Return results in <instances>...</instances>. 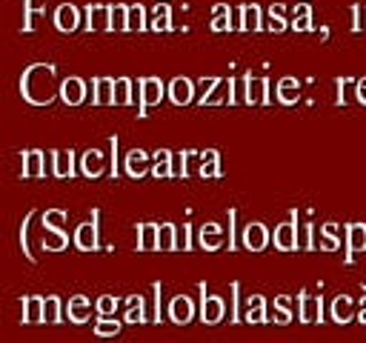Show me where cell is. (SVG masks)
I'll use <instances>...</instances> for the list:
<instances>
[{
  "label": "cell",
  "mask_w": 366,
  "mask_h": 343,
  "mask_svg": "<svg viewBox=\"0 0 366 343\" xmlns=\"http://www.w3.org/2000/svg\"><path fill=\"white\" fill-rule=\"evenodd\" d=\"M20 98L32 106H49L60 98V83L54 64H32L20 72Z\"/></svg>",
  "instance_id": "6da1fadb"
},
{
  "label": "cell",
  "mask_w": 366,
  "mask_h": 343,
  "mask_svg": "<svg viewBox=\"0 0 366 343\" xmlns=\"http://www.w3.org/2000/svg\"><path fill=\"white\" fill-rule=\"evenodd\" d=\"M272 243L278 252H300V212L298 209L289 212V221L274 226Z\"/></svg>",
  "instance_id": "7a4b0ae2"
},
{
  "label": "cell",
  "mask_w": 366,
  "mask_h": 343,
  "mask_svg": "<svg viewBox=\"0 0 366 343\" xmlns=\"http://www.w3.org/2000/svg\"><path fill=\"white\" fill-rule=\"evenodd\" d=\"M138 89H140L138 117L143 120L152 106H161V103H163V98H166V83H163L161 78H138Z\"/></svg>",
  "instance_id": "3957f363"
},
{
  "label": "cell",
  "mask_w": 366,
  "mask_h": 343,
  "mask_svg": "<svg viewBox=\"0 0 366 343\" xmlns=\"http://www.w3.org/2000/svg\"><path fill=\"white\" fill-rule=\"evenodd\" d=\"M75 246L80 252H98L101 249V209H92V217L75 229Z\"/></svg>",
  "instance_id": "277c9868"
},
{
  "label": "cell",
  "mask_w": 366,
  "mask_h": 343,
  "mask_svg": "<svg viewBox=\"0 0 366 343\" xmlns=\"http://www.w3.org/2000/svg\"><path fill=\"white\" fill-rule=\"evenodd\" d=\"M198 292H200V309H198V315L206 326H218L226 315V300L221 295H206V284H198Z\"/></svg>",
  "instance_id": "5b68a950"
},
{
  "label": "cell",
  "mask_w": 366,
  "mask_h": 343,
  "mask_svg": "<svg viewBox=\"0 0 366 343\" xmlns=\"http://www.w3.org/2000/svg\"><path fill=\"white\" fill-rule=\"evenodd\" d=\"M298 321L307 323V326L323 323V298L303 289V292L298 295Z\"/></svg>",
  "instance_id": "8992f818"
},
{
  "label": "cell",
  "mask_w": 366,
  "mask_h": 343,
  "mask_svg": "<svg viewBox=\"0 0 366 343\" xmlns=\"http://www.w3.org/2000/svg\"><path fill=\"white\" fill-rule=\"evenodd\" d=\"M83 29L86 32H112V6L89 3L83 9Z\"/></svg>",
  "instance_id": "52a82bcc"
},
{
  "label": "cell",
  "mask_w": 366,
  "mask_h": 343,
  "mask_svg": "<svg viewBox=\"0 0 366 343\" xmlns=\"http://www.w3.org/2000/svg\"><path fill=\"white\" fill-rule=\"evenodd\" d=\"M52 20H54V29H57V32L72 35V32H78V29L83 26V9H78L75 3H60V6L54 9Z\"/></svg>",
  "instance_id": "ba28073f"
},
{
  "label": "cell",
  "mask_w": 366,
  "mask_h": 343,
  "mask_svg": "<svg viewBox=\"0 0 366 343\" xmlns=\"http://www.w3.org/2000/svg\"><path fill=\"white\" fill-rule=\"evenodd\" d=\"M269 240H272V235H269L266 224H261V221H252L240 229V246L249 249V252H263Z\"/></svg>",
  "instance_id": "9c48e42d"
},
{
  "label": "cell",
  "mask_w": 366,
  "mask_h": 343,
  "mask_svg": "<svg viewBox=\"0 0 366 343\" xmlns=\"http://www.w3.org/2000/svg\"><path fill=\"white\" fill-rule=\"evenodd\" d=\"M224 243H226V232L218 221H206L198 226V246L203 252H218V249H224Z\"/></svg>",
  "instance_id": "30bf717a"
},
{
  "label": "cell",
  "mask_w": 366,
  "mask_h": 343,
  "mask_svg": "<svg viewBox=\"0 0 366 343\" xmlns=\"http://www.w3.org/2000/svg\"><path fill=\"white\" fill-rule=\"evenodd\" d=\"M166 98L175 103V106H189L195 98H198V86L189 80V78H172L166 83Z\"/></svg>",
  "instance_id": "8fae6325"
},
{
  "label": "cell",
  "mask_w": 366,
  "mask_h": 343,
  "mask_svg": "<svg viewBox=\"0 0 366 343\" xmlns=\"http://www.w3.org/2000/svg\"><path fill=\"white\" fill-rule=\"evenodd\" d=\"M166 315L177 326H189L195 321V300L189 295H175L169 300V306H166Z\"/></svg>",
  "instance_id": "7c38bea8"
},
{
  "label": "cell",
  "mask_w": 366,
  "mask_h": 343,
  "mask_svg": "<svg viewBox=\"0 0 366 343\" xmlns=\"http://www.w3.org/2000/svg\"><path fill=\"white\" fill-rule=\"evenodd\" d=\"M124 172H126L129 177H135V180L152 175V154L143 152V149H129V152L124 154Z\"/></svg>",
  "instance_id": "4fadbf2b"
},
{
  "label": "cell",
  "mask_w": 366,
  "mask_h": 343,
  "mask_svg": "<svg viewBox=\"0 0 366 343\" xmlns=\"http://www.w3.org/2000/svg\"><path fill=\"white\" fill-rule=\"evenodd\" d=\"M189 175L200 177V152L183 149V152L175 154V161H172V177H189Z\"/></svg>",
  "instance_id": "5bb4252c"
},
{
  "label": "cell",
  "mask_w": 366,
  "mask_h": 343,
  "mask_svg": "<svg viewBox=\"0 0 366 343\" xmlns=\"http://www.w3.org/2000/svg\"><path fill=\"white\" fill-rule=\"evenodd\" d=\"M89 98V83L83 78H66L60 80V101H64L66 106H80L83 101Z\"/></svg>",
  "instance_id": "9a60e30c"
},
{
  "label": "cell",
  "mask_w": 366,
  "mask_h": 343,
  "mask_svg": "<svg viewBox=\"0 0 366 343\" xmlns=\"http://www.w3.org/2000/svg\"><path fill=\"white\" fill-rule=\"evenodd\" d=\"M344 229H346V263H352L355 255L366 252V224L363 221H352Z\"/></svg>",
  "instance_id": "2e32d148"
},
{
  "label": "cell",
  "mask_w": 366,
  "mask_h": 343,
  "mask_svg": "<svg viewBox=\"0 0 366 343\" xmlns=\"http://www.w3.org/2000/svg\"><path fill=\"white\" fill-rule=\"evenodd\" d=\"M109 169V158L101 149H86L80 154V175L83 177H101Z\"/></svg>",
  "instance_id": "e0dca14e"
},
{
  "label": "cell",
  "mask_w": 366,
  "mask_h": 343,
  "mask_svg": "<svg viewBox=\"0 0 366 343\" xmlns=\"http://www.w3.org/2000/svg\"><path fill=\"white\" fill-rule=\"evenodd\" d=\"M132 103L140 106L138 80H132V78H115V101H112V106H132Z\"/></svg>",
  "instance_id": "ac0fdd59"
},
{
  "label": "cell",
  "mask_w": 366,
  "mask_h": 343,
  "mask_svg": "<svg viewBox=\"0 0 366 343\" xmlns=\"http://www.w3.org/2000/svg\"><path fill=\"white\" fill-rule=\"evenodd\" d=\"M115 101V80L112 78H92L89 80V103L112 106Z\"/></svg>",
  "instance_id": "d6986e66"
},
{
  "label": "cell",
  "mask_w": 366,
  "mask_h": 343,
  "mask_svg": "<svg viewBox=\"0 0 366 343\" xmlns=\"http://www.w3.org/2000/svg\"><path fill=\"white\" fill-rule=\"evenodd\" d=\"M20 175L23 177H46V154L41 149L20 152Z\"/></svg>",
  "instance_id": "ffe728a7"
},
{
  "label": "cell",
  "mask_w": 366,
  "mask_h": 343,
  "mask_svg": "<svg viewBox=\"0 0 366 343\" xmlns=\"http://www.w3.org/2000/svg\"><path fill=\"white\" fill-rule=\"evenodd\" d=\"M52 161V175L54 177H75L80 166H75V152L72 149H54L49 154Z\"/></svg>",
  "instance_id": "44dd1931"
},
{
  "label": "cell",
  "mask_w": 366,
  "mask_h": 343,
  "mask_svg": "<svg viewBox=\"0 0 366 343\" xmlns=\"http://www.w3.org/2000/svg\"><path fill=\"white\" fill-rule=\"evenodd\" d=\"M43 303H46V298H41V295L23 298V303H20V323H26V326L43 323Z\"/></svg>",
  "instance_id": "7402d4cb"
},
{
  "label": "cell",
  "mask_w": 366,
  "mask_h": 343,
  "mask_svg": "<svg viewBox=\"0 0 366 343\" xmlns=\"http://www.w3.org/2000/svg\"><path fill=\"white\" fill-rule=\"evenodd\" d=\"M35 221H38V209H32L26 217H23V224H20V249H23V255H26V261H38V246L32 243V226H35Z\"/></svg>",
  "instance_id": "603a6c76"
},
{
  "label": "cell",
  "mask_w": 366,
  "mask_h": 343,
  "mask_svg": "<svg viewBox=\"0 0 366 343\" xmlns=\"http://www.w3.org/2000/svg\"><path fill=\"white\" fill-rule=\"evenodd\" d=\"M329 318H332V323L346 326V323L355 318V300H352L349 295H338V298L329 303Z\"/></svg>",
  "instance_id": "cb8c5ba5"
},
{
  "label": "cell",
  "mask_w": 366,
  "mask_h": 343,
  "mask_svg": "<svg viewBox=\"0 0 366 343\" xmlns=\"http://www.w3.org/2000/svg\"><path fill=\"white\" fill-rule=\"evenodd\" d=\"M92 312H95V306L89 303L86 295H75L66 300V321L69 323H86L92 318Z\"/></svg>",
  "instance_id": "d4e9b609"
},
{
  "label": "cell",
  "mask_w": 366,
  "mask_h": 343,
  "mask_svg": "<svg viewBox=\"0 0 366 343\" xmlns=\"http://www.w3.org/2000/svg\"><path fill=\"white\" fill-rule=\"evenodd\" d=\"M124 323L126 326H140V323H146L149 321V315H146V300L140 298V295H129L126 300H124Z\"/></svg>",
  "instance_id": "484cf974"
},
{
  "label": "cell",
  "mask_w": 366,
  "mask_h": 343,
  "mask_svg": "<svg viewBox=\"0 0 366 343\" xmlns=\"http://www.w3.org/2000/svg\"><path fill=\"white\" fill-rule=\"evenodd\" d=\"M286 29H292V20L286 17V6H284V3H272V6L266 9V32L284 35Z\"/></svg>",
  "instance_id": "4316f807"
},
{
  "label": "cell",
  "mask_w": 366,
  "mask_h": 343,
  "mask_svg": "<svg viewBox=\"0 0 366 343\" xmlns=\"http://www.w3.org/2000/svg\"><path fill=\"white\" fill-rule=\"evenodd\" d=\"M274 95H278V103H284V106H295V103L300 101V80L292 78V75L281 78L278 86H274Z\"/></svg>",
  "instance_id": "83f0119b"
},
{
  "label": "cell",
  "mask_w": 366,
  "mask_h": 343,
  "mask_svg": "<svg viewBox=\"0 0 366 343\" xmlns=\"http://www.w3.org/2000/svg\"><path fill=\"white\" fill-rule=\"evenodd\" d=\"M41 249L43 252H66L69 249V235L60 229H46L41 224Z\"/></svg>",
  "instance_id": "f1b7e54d"
},
{
  "label": "cell",
  "mask_w": 366,
  "mask_h": 343,
  "mask_svg": "<svg viewBox=\"0 0 366 343\" xmlns=\"http://www.w3.org/2000/svg\"><path fill=\"white\" fill-rule=\"evenodd\" d=\"M138 252H158V235L161 224H138Z\"/></svg>",
  "instance_id": "f546056e"
},
{
  "label": "cell",
  "mask_w": 366,
  "mask_h": 343,
  "mask_svg": "<svg viewBox=\"0 0 366 343\" xmlns=\"http://www.w3.org/2000/svg\"><path fill=\"white\" fill-rule=\"evenodd\" d=\"M149 29L152 32H172V6L169 3H155L149 12Z\"/></svg>",
  "instance_id": "4dcf8cb0"
},
{
  "label": "cell",
  "mask_w": 366,
  "mask_h": 343,
  "mask_svg": "<svg viewBox=\"0 0 366 343\" xmlns=\"http://www.w3.org/2000/svg\"><path fill=\"white\" fill-rule=\"evenodd\" d=\"M240 12H243V26H240V32H263V29H266L263 9H261L258 3L240 6Z\"/></svg>",
  "instance_id": "1f68e13d"
},
{
  "label": "cell",
  "mask_w": 366,
  "mask_h": 343,
  "mask_svg": "<svg viewBox=\"0 0 366 343\" xmlns=\"http://www.w3.org/2000/svg\"><path fill=\"white\" fill-rule=\"evenodd\" d=\"M209 29L215 35H224V32H235V23H232V6L226 3H218L215 9H212V23Z\"/></svg>",
  "instance_id": "d6a6232c"
},
{
  "label": "cell",
  "mask_w": 366,
  "mask_h": 343,
  "mask_svg": "<svg viewBox=\"0 0 366 343\" xmlns=\"http://www.w3.org/2000/svg\"><path fill=\"white\" fill-rule=\"evenodd\" d=\"M323 252H341V226L335 221H326L321 226V246Z\"/></svg>",
  "instance_id": "836d02e7"
},
{
  "label": "cell",
  "mask_w": 366,
  "mask_h": 343,
  "mask_svg": "<svg viewBox=\"0 0 366 343\" xmlns=\"http://www.w3.org/2000/svg\"><path fill=\"white\" fill-rule=\"evenodd\" d=\"M229 98H232V78H221L215 89L200 101V106H221V103H229Z\"/></svg>",
  "instance_id": "e575fe53"
},
{
  "label": "cell",
  "mask_w": 366,
  "mask_h": 343,
  "mask_svg": "<svg viewBox=\"0 0 366 343\" xmlns=\"http://www.w3.org/2000/svg\"><path fill=\"white\" fill-rule=\"evenodd\" d=\"M269 86H272L269 78H252V80H249V106H258V103L269 106V103H272Z\"/></svg>",
  "instance_id": "d590c367"
},
{
  "label": "cell",
  "mask_w": 366,
  "mask_h": 343,
  "mask_svg": "<svg viewBox=\"0 0 366 343\" xmlns=\"http://www.w3.org/2000/svg\"><path fill=\"white\" fill-rule=\"evenodd\" d=\"M249 80H252V75L232 78V98H229V106H249Z\"/></svg>",
  "instance_id": "8d00e7d4"
},
{
  "label": "cell",
  "mask_w": 366,
  "mask_h": 343,
  "mask_svg": "<svg viewBox=\"0 0 366 343\" xmlns=\"http://www.w3.org/2000/svg\"><path fill=\"white\" fill-rule=\"evenodd\" d=\"M221 152L218 149H206L200 152V177H221Z\"/></svg>",
  "instance_id": "74e56055"
},
{
  "label": "cell",
  "mask_w": 366,
  "mask_h": 343,
  "mask_svg": "<svg viewBox=\"0 0 366 343\" xmlns=\"http://www.w3.org/2000/svg\"><path fill=\"white\" fill-rule=\"evenodd\" d=\"M172 161H175V152L158 149L155 154H152V175L155 177H172Z\"/></svg>",
  "instance_id": "f35d334b"
},
{
  "label": "cell",
  "mask_w": 366,
  "mask_h": 343,
  "mask_svg": "<svg viewBox=\"0 0 366 343\" xmlns=\"http://www.w3.org/2000/svg\"><path fill=\"white\" fill-rule=\"evenodd\" d=\"M292 29L295 32H312V3H298L295 12H292Z\"/></svg>",
  "instance_id": "ab89813d"
},
{
  "label": "cell",
  "mask_w": 366,
  "mask_h": 343,
  "mask_svg": "<svg viewBox=\"0 0 366 343\" xmlns=\"http://www.w3.org/2000/svg\"><path fill=\"white\" fill-rule=\"evenodd\" d=\"M49 0H23V32H32L35 29V15H46Z\"/></svg>",
  "instance_id": "60d3db41"
},
{
  "label": "cell",
  "mask_w": 366,
  "mask_h": 343,
  "mask_svg": "<svg viewBox=\"0 0 366 343\" xmlns=\"http://www.w3.org/2000/svg\"><path fill=\"white\" fill-rule=\"evenodd\" d=\"M247 323H252V326L266 323V298L263 295H252L249 298V303H247Z\"/></svg>",
  "instance_id": "b9f144b4"
},
{
  "label": "cell",
  "mask_w": 366,
  "mask_h": 343,
  "mask_svg": "<svg viewBox=\"0 0 366 343\" xmlns=\"http://www.w3.org/2000/svg\"><path fill=\"white\" fill-rule=\"evenodd\" d=\"M158 252H177V226L175 224H161L158 235Z\"/></svg>",
  "instance_id": "7bdbcfd3"
},
{
  "label": "cell",
  "mask_w": 366,
  "mask_h": 343,
  "mask_svg": "<svg viewBox=\"0 0 366 343\" xmlns=\"http://www.w3.org/2000/svg\"><path fill=\"white\" fill-rule=\"evenodd\" d=\"M272 303H274V309H278V315H274V323H278V326H286V323L295 318V303H292V298H289V295H278Z\"/></svg>",
  "instance_id": "ee69618b"
},
{
  "label": "cell",
  "mask_w": 366,
  "mask_h": 343,
  "mask_svg": "<svg viewBox=\"0 0 366 343\" xmlns=\"http://www.w3.org/2000/svg\"><path fill=\"white\" fill-rule=\"evenodd\" d=\"M60 321H64V303H60L57 295H49L46 303H43V323L54 326V323H60Z\"/></svg>",
  "instance_id": "f6af8a7d"
},
{
  "label": "cell",
  "mask_w": 366,
  "mask_h": 343,
  "mask_svg": "<svg viewBox=\"0 0 366 343\" xmlns=\"http://www.w3.org/2000/svg\"><path fill=\"white\" fill-rule=\"evenodd\" d=\"M124 326H126V323H124V321H117L115 315H109V318L98 315L95 335H98V337H115V335H120V329H124Z\"/></svg>",
  "instance_id": "bcb514c9"
},
{
  "label": "cell",
  "mask_w": 366,
  "mask_h": 343,
  "mask_svg": "<svg viewBox=\"0 0 366 343\" xmlns=\"http://www.w3.org/2000/svg\"><path fill=\"white\" fill-rule=\"evenodd\" d=\"M41 224L46 229H60V232H66V224H69V214L64 209H46L41 214Z\"/></svg>",
  "instance_id": "7dc6e473"
},
{
  "label": "cell",
  "mask_w": 366,
  "mask_h": 343,
  "mask_svg": "<svg viewBox=\"0 0 366 343\" xmlns=\"http://www.w3.org/2000/svg\"><path fill=\"white\" fill-rule=\"evenodd\" d=\"M146 29H149V12H146V6H140V3L129 6V32H146Z\"/></svg>",
  "instance_id": "c3c4849f"
},
{
  "label": "cell",
  "mask_w": 366,
  "mask_h": 343,
  "mask_svg": "<svg viewBox=\"0 0 366 343\" xmlns=\"http://www.w3.org/2000/svg\"><path fill=\"white\" fill-rule=\"evenodd\" d=\"M112 32H129V6L126 3L112 6Z\"/></svg>",
  "instance_id": "681fc988"
},
{
  "label": "cell",
  "mask_w": 366,
  "mask_h": 343,
  "mask_svg": "<svg viewBox=\"0 0 366 343\" xmlns=\"http://www.w3.org/2000/svg\"><path fill=\"white\" fill-rule=\"evenodd\" d=\"M232 289V309H229V323H247V315L240 312V306H243V300H240V284L235 280V284L229 286Z\"/></svg>",
  "instance_id": "f907efd6"
},
{
  "label": "cell",
  "mask_w": 366,
  "mask_h": 343,
  "mask_svg": "<svg viewBox=\"0 0 366 343\" xmlns=\"http://www.w3.org/2000/svg\"><path fill=\"white\" fill-rule=\"evenodd\" d=\"M226 221H229V229H226V249L229 252H235V249L240 246V240H237V209H226Z\"/></svg>",
  "instance_id": "816d5d0a"
},
{
  "label": "cell",
  "mask_w": 366,
  "mask_h": 343,
  "mask_svg": "<svg viewBox=\"0 0 366 343\" xmlns=\"http://www.w3.org/2000/svg\"><path fill=\"white\" fill-rule=\"evenodd\" d=\"M117 309H120V298H115V295H101L95 300V312H98V315H103V318L117 315Z\"/></svg>",
  "instance_id": "f5cc1de1"
},
{
  "label": "cell",
  "mask_w": 366,
  "mask_h": 343,
  "mask_svg": "<svg viewBox=\"0 0 366 343\" xmlns=\"http://www.w3.org/2000/svg\"><path fill=\"white\" fill-rule=\"evenodd\" d=\"M192 238H198V232H195L192 224H183V226L177 229V249H180V252H192V249H195V240H192Z\"/></svg>",
  "instance_id": "db71d44e"
},
{
  "label": "cell",
  "mask_w": 366,
  "mask_h": 343,
  "mask_svg": "<svg viewBox=\"0 0 366 343\" xmlns=\"http://www.w3.org/2000/svg\"><path fill=\"white\" fill-rule=\"evenodd\" d=\"M355 89H358V80L355 78H338V103L346 106L352 98H355Z\"/></svg>",
  "instance_id": "11a10c76"
},
{
  "label": "cell",
  "mask_w": 366,
  "mask_h": 343,
  "mask_svg": "<svg viewBox=\"0 0 366 343\" xmlns=\"http://www.w3.org/2000/svg\"><path fill=\"white\" fill-rule=\"evenodd\" d=\"M318 246H321V243L315 240V226L307 221V224L300 226V252H315Z\"/></svg>",
  "instance_id": "9f6ffc18"
},
{
  "label": "cell",
  "mask_w": 366,
  "mask_h": 343,
  "mask_svg": "<svg viewBox=\"0 0 366 343\" xmlns=\"http://www.w3.org/2000/svg\"><path fill=\"white\" fill-rule=\"evenodd\" d=\"M352 32H366V3H352Z\"/></svg>",
  "instance_id": "6f0895ef"
},
{
  "label": "cell",
  "mask_w": 366,
  "mask_h": 343,
  "mask_svg": "<svg viewBox=\"0 0 366 343\" xmlns=\"http://www.w3.org/2000/svg\"><path fill=\"white\" fill-rule=\"evenodd\" d=\"M152 295H155V312H152V321L155 323H161V318H163V312H161V295H163V284L158 280V284H152Z\"/></svg>",
  "instance_id": "680465c9"
},
{
  "label": "cell",
  "mask_w": 366,
  "mask_h": 343,
  "mask_svg": "<svg viewBox=\"0 0 366 343\" xmlns=\"http://www.w3.org/2000/svg\"><path fill=\"white\" fill-rule=\"evenodd\" d=\"M218 80H221V78H200V80H198V103L209 95L212 89H215V83H218Z\"/></svg>",
  "instance_id": "91938a15"
},
{
  "label": "cell",
  "mask_w": 366,
  "mask_h": 343,
  "mask_svg": "<svg viewBox=\"0 0 366 343\" xmlns=\"http://www.w3.org/2000/svg\"><path fill=\"white\" fill-rule=\"evenodd\" d=\"M109 149H112V177H117L120 175V166H117V138L112 135V140H109Z\"/></svg>",
  "instance_id": "94428289"
},
{
  "label": "cell",
  "mask_w": 366,
  "mask_h": 343,
  "mask_svg": "<svg viewBox=\"0 0 366 343\" xmlns=\"http://www.w3.org/2000/svg\"><path fill=\"white\" fill-rule=\"evenodd\" d=\"M355 101L366 106V78H360V80H358V89H355Z\"/></svg>",
  "instance_id": "6125c7cd"
},
{
  "label": "cell",
  "mask_w": 366,
  "mask_h": 343,
  "mask_svg": "<svg viewBox=\"0 0 366 343\" xmlns=\"http://www.w3.org/2000/svg\"><path fill=\"white\" fill-rule=\"evenodd\" d=\"M358 321H360V323L366 326V295L360 298V312H358Z\"/></svg>",
  "instance_id": "be15d7a7"
}]
</instances>
